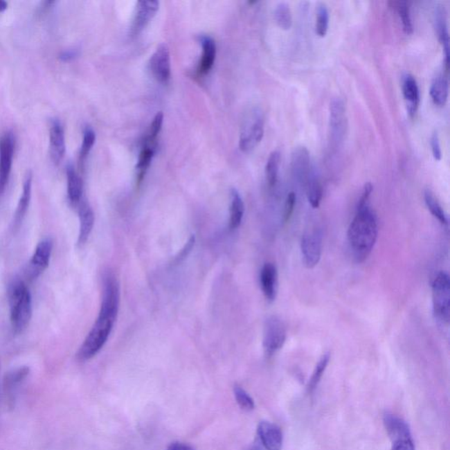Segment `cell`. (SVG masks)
Segmentation results:
<instances>
[{
	"instance_id": "4316f807",
	"label": "cell",
	"mask_w": 450,
	"mask_h": 450,
	"mask_svg": "<svg viewBox=\"0 0 450 450\" xmlns=\"http://www.w3.org/2000/svg\"><path fill=\"white\" fill-rule=\"evenodd\" d=\"M244 212V205L239 192L233 189L231 191V201L230 208V228L231 230L237 229L240 226Z\"/></svg>"
},
{
	"instance_id": "74e56055",
	"label": "cell",
	"mask_w": 450,
	"mask_h": 450,
	"mask_svg": "<svg viewBox=\"0 0 450 450\" xmlns=\"http://www.w3.org/2000/svg\"><path fill=\"white\" fill-rule=\"evenodd\" d=\"M163 122H164V114L163 112L156 113L151 126H150L148 136L145 141L156 143V138H158L159 132H161Z\"/></svg>"
},
{
	"instance_id": "f1b7e54d",
	"label": "cell",
	"mask_w": 450,
	"mask_h": 450,
	"mask_svg": "<svg viewBox=\"0 0 450 450\" xmlns=\"http://www.w3.org/2000/svg\"><path fill=\"white\" fill-rule=\"evenodd\" d=\"M424 198H425L426 206L429 208L430 212H431L433 216L442 224L448 225V219H447L445 212L443 210L442 205L440 204L435 195L430 190H426L425 194H424Z\"/></svg>"
},
{
	"instance_id": "ab89813d",
	"label": "cell",
	"mask_w": 450,
	"mask_h": 450,
	"mask_svg": "<svg viewBox=\"0 0 450 450\" xmlns=\"http://www.w3.org/2000/svg\"><path fill=\"white\" fill-rule=\"evenodd\" d=\"M372 191L373 185L371 184L370 182H368V183L365 184L363 194H361L360 200H359L358 202L357 210H359V208L366 207L367 205H368V199H370L371 194H372Z\"/></svg>"
},
{
	"instance_id": "d590c367",
	"label": "cell",
	"mask_w": 450,
	"mask_h": 450,
	"mask_svg": "<svg viewBox=\"0 0 450 450\" xmlns=\"http://www.w3.org/2000/svg\"><path fill=\"white\" fill-rule=\"evenodd\" d=\"M394 8L397 10L401 21H402L403 29L407 35L413 34V26L411 19L409 6L406 2H394Z\"/></svg>"
},
{
	"instance_id": "44dd1931",
	"label": "cell",
	"mask_w": 450,
	"mask_h": 450,
	"mask_svg": "<svg viewBox=\"0 0 450 450\" xmlns=\"http://www.w3.org/2000/svg\"><path fill=\"white\" fill-rule=\"evenodd\" d=\"M202 47V54L200 63H199L198 73L201 75L207 74L213 66L216 60L217 46L216 42L208 35H202L200 38Z\"/></svg>"
},
{
	"instance_id": "ba28073f",
	"label": "cell",
	"mask_w": 450,
	"mask_h": 450,
	"mask_svg": "<svg viewBox=\"0 0 450 450\" xmlns=\"http://www.w3.org/2000/svg\"><path fill=\"white\" fill-rule=\"evenodd\" d=\"M15 149L14 133L6 132L0 136V197L4 194L11 174Z\"/></svg>"
},
{
	"instance_id": "5b68a950",
	"label": "cell",
	"mask_w": 450,
	"mask_h": 450,
	"mask_svg": "<svg viewBox=\"0 0 450 450\" xmlns=\"http://www.w3.org/2000/svg\"><path fill=\"white\" fill-rule=\"evenodd\" d=\"M264 136V117L259 110H254L244 122L241 129L240 148L244 152L253 151Z\"/></svg>"
},
{
	"instance_id": "f35d334b",
	"label": "cell",
	"mask_w": 450,
	"mask_h": 450,
	"mask_svg": "<svg viewBox=\"0 0 450 450\" xmlns=\"http://www.w3.org/2000/svg\"><path fill=\"white\" fill-rule=\"evenodd\" d=\"M296 194L289 193L288 197H287L285 208V222H289L290 217H291L293 212H294L295 205H296Z\"/></svg>"
},
{
	"instance_id": "4dcf8cb0",
	"label": "cell",
	"mask_w": 450,
	"mask_h": 450,
	"mask_svg": "<svg viewBox=\"0 0 450 450\" xmlns=\"http://www.w3.org/2000/svg\"><path fill=\"white\" fill-rule=\"evenodd\" d=\"M390 438L393 442L391 450H415L410 429L390 435Z\"/></svg>"
},
{
	"instance_id": "5bb4252c",
	"label": "cell",
	"mask_w": 450,
	"mask_h": 450,
	"mask_svg": "<svg viewBox=\"0 0 450 450\" xmlns=\"http://www.w3.org/2000/svg\"><path fill=\"white\" fill-rule=\"evenodd\" d=\"M159 2L158 1H138L136 4L135 17H134L132 34L138 35L158 12Z\"/></svg>"
},
{
	"instance_id": "603a6c76",
	"label": "cell",
	"mask_w": 450,
	"mask_h": 450,
	"mask_svg": "<svg viewBox=\"0 0 450 450\" xmlns=\"http://www.w3.org/2000/svg\"><path fill=\"white\" fill-rule=\"evenodd\" d=\"M345 113L343 101L341 99L332 100L330 107V126L336 138H340L341 136L343 135L345 122Z\"/></svg>"
},
{
	"instance_id": "277c9868",
	"label": "cell",
	"mask_w": 450,
	"mask_h": 450,
	"mask_svg": "<svg viewBox=\"0 0 450 450\" xmlns=\"http://www.w3.org/2000/svg\"><path fill=\"white\" fill-rule=\"evenodd\" d=\"M432 288L433 314L440 325L448 326L450 318V280L448 273H438Z\"/></svg>"
},
{
	"instance_id": "e0dca14e",
	"label": "cell",
	"mask_w": 450,
	"mask_h": 450,
	"mask_svg": "<svg viewBox=\"0 0 450 450\" xmlns=\"http://www.w3.org/2000/svg\"><path fill=\"white\" fill-rule=\"evenodd\" d=\"M29 373H30V368L25 366L16 368L6 375L4 390L9 406L12 407L15 402L16 393H17L19 386L28 377Z\"/></svg>"
},
{
	"instance_id": "d6986e66",
	"label": "cell",
	"mask_w": 450,
	"mask_h": 450,
	"mask_svg": "<svg viewBox=\"0 0 450 450\" xmlns=\"http://www.w3.org/2000/svg\"><path fill=\"white\" fill-rule=\"evenodd\" d=\"M444 6H440L435 8V22L437 35L444 50L447 70L449 65V35L447 15Z\"/></svg>"
},
{
	"instance_id": "484cf974",
	"label": "cell",
	"mask_w": 450,
	"mask_h": 450,
	"mask_svg": "<svg viewBox=\"0 0 450 450\" xmlns=\"http://www.w3.org/2000/svg\"><path fill=\"white\" fill-rule=\"evenodd\" d=\"M156 143L145 141L141 152H140L136 172H138V181H142L151 165L153 156L156 152Z\"/></svg>"
},
{
	"instance_id": "e575fe53",
	"label": "cell",
	"mask_w": 450,
	"mask_h": 450,
	"mask_svg": "<svg viewBox=\"0 0 450 450\" xmlns=\"http://www.w3.org/2000/svg\"><path fill=\"white\" fill-rule=\"evenodd\" d=\"M329 27V12L327 6L321 4L318 6L317 19H316V34L321 37H325L327 34Z\"/></svg>"
},
{
	"instance_id": "60d3db41",
	"label": "cell",
	"mask_w": 450,
	"mask_h": 450,
	"mask_svg": "<svg viewBox=\"0 0 450 450\" xmlns=\"http://www.w3.org/2000/svg\"><path fill=\"white\" fill-rule=\"evenodd\" d=\"M431 147L433 152V156L436 161H441L442 156L441 143H440V139L438 134H433L431 138Z\"/></svg>"
},
{
	"instance_id": "836d02e7",
	"label": "cell",
	"mask_w": 450,
	"mask_h": 450,
	"mask_svg": "<svg viewBox=\"0 0 450 450\" xmlns=\"http://www.w3.org/2000/svg\"><path fill=\"white\" fill-rule=\"evenodd\" d=\"M96 132L90 127H87L84 130L82 145H81L80 152V163L83 165L86 161L87 156L89 155L91 150L93 149L94 143H96Z\"/></svg>"
},
{
	"instance_id": "f546056e",
	"label": "cell",
	"mask_w": 450,
	"mask_h": 450,
	"mask_svg": "<svg viewBox=\"0 0 450 450\" xmlns=\"http://www.w3.org/2000/svg\"><path fill=\"white\" fill-rule=\"evenodd\" d=\"M306 186H307V197L309 204L312 208H318L322 200L321 184L314 176H309Z\"/></svg>"
},
{
	"instance_id": "52a82bcc",
	"label": "cell",
	"mask_w": 450,
	"mask_h": 450,
	"mask_svg": "<svg viewBox=\"0 0 450 450\" xmlns=\"http://www.w3.org/2000/svg\"><path fill=\"white\" fill-rule=\"evenodd\" d=\"M287 332L285 323L276 316L267 319L264 326L263 348L267 357H273L285 345Z\"/></svg>"
},
{
	"instance_id": "83f0119b",
	"label": "cell",
	"mask_w": 450,
	"mask_h": 450,
	"mask_svg": "<svg viewBox=\"0 0 450 450\" xmlns=\"http://www.w3.org/2000/svg\"><path fill=\"white\" fill-rule=\"evenodd\" d=\"M280 164V153L279 151H273L270 153L267 159L265 174L267 185L269 188H273L278 179L279 168Z\"/></svg>"
},
{
	"instance_id": "ee69618b",
	"label": "cell",
	"mask_w": 450,
	"mask_h": 450,
	"mask_svg": "<svg viewBox=\"0 0 450 450\" xmlns=\"http://www.w3.org/2000/svg\"><path fill=\"white\" fill-rule=\"evenodd\" d=\"M195 244V237H192L190 240H189L187 244H186L185 249L181 251V254H179V256L178 257L179 260L183 259V258L187 257L188 254L192 249H193Z\"/></svg>"
},
{
	"instance_id": "cb8c5ba5",
	"label": "cell",
	"mask_w": 450,
	"mask_h": 450,
	"mask_svg": "<svg viewBox=\"0 0 450 450\" xmlns=\"http://www.w3.org/2000/svg\"><path fill=\"white\" fill-rule=\"evenodd\" d=\"M291 165L293 171L298 177L308 181L311 176L309 170V154L305 147H296L292 153Z\"/></svg>"
},
{
	"instance_id": "30bf717a",
	"label": "cell",
	"mask_w": 450,
	"mask_h": 450,
	"mask_svg": "<svg viewBox=\"0 0 450 450\" xmlns=\"http://www.w3.org/2000/svg\"><path fill=\"white\" fill-rule=\"evenodd\" d=\"M150 71L159 82L168 83L171 77L170 48L166 44L159 45L149 62Z\"/></svg>"
},
{
	"instance_id": "8992f818",
	"label": "cell",
	"mask_w": 450,
	"mask_h": 450,
	"mask_svg": "<svg viewBox=\"0 0 450 450\" xmlns=\"http://www.w3.org/2000/svg\"><path fill=\"white\" fill-rule=\"evenodd\" d=\"M120 305V288L116 276L107 273L103 278L102 300L99 317L116 321Z\"/></svg>"
},
{
	"instance_id": "8d00e7d4",
	"label": "cell",
	"mask_w": 450,
	"mask_h": 450,
	"mask_svg": "<svg viewBox=\"0 0 450 450\" xmlns=\"http://www.w3.org/2000/svg\"><path fill=\"white\" fill-rule=\"evenodd\" d=\"M233 393L235 399H236L241 409L246 411V412H251V411L255 408V403H254L253 397L249 395L244 388L236 384L233 388Z\"/></svg>"
},
{
	"instance_id": "ac0fdd59",
	"label": "cell",
	"mask_w": 450,
	"mask_h": 450,
	"mask_svg": "<svg viewBox=\"0 0 450 450\" xmlns=\"http://www.w3.org/2000/svg\"><path fill=\"white\" fill-rule=\"evenodd\" d=\"M33 174L31 172H28L25 176L24 187H22V193L19 198L17 208H16L14 222V230H18L24 222L26 215L28 210L29 204H30L32 197Z\"/></svg>"
},
{
	"instance_id": "7402d4cb",
	"label": "cell",
	"mask_w": 450,
	"mask_h": 450,
	"mask_svg": "<svg viewBox=\"0 0 450 450\" xmlns=\"http://www.w3.org/2000/svg\"><path fill=\"white\" fill-rule=\"evenodd\" d=\"M66 176L68 199L73 206L77 207L83 199V181L71 165L67 166Z\"/></svg>"
},
{
	"instance_id": "1f68e13d",
	"label": "cell",
	"mask_w": 450,
	"mask_h": 450,
	"mask_svg": "<svg viewBox=\"0 0 450 450\" xmlns=\"http://www.w3.org/2000/svg\"><path fill=\"white\" fill-rule=\"evenodd\" d=\"M275 19L277 25L285 30H289L292 26V12L289 6L286 3H280L276 6Z\"/></svg>"
},
{
	"instance_id": "d4e9b609",
	"label": "cell",
	"mask_w": 450,
	"mask_h": 450,
	"mask_svg": "<svg viewBox=\"0 0 450 450\" xmlns=\"http://www.w3.org/2000/svg\"><path fill=\"white\" fill-rule=\"evenodd\" d=\"M430 96L435 105H445L449 98V80L444 74H440L433 80L430 87Z\"/></svg>"
},
{
	"instance_id": "9c48e42d",
	"label": "cell",
	"mask_w": 450,
	"mask_h": 450,
	"mask_svg": "<svg viewBox=\"0 0 450 450\" xmlns=\"http://www.w3.org/2000/svg\"><path fill=\"white\" fill-rule=\"evenodd\" d=\"M283 435L276 424L262 422L257 427V436L251 450H282Z\"/></svg>"
},
{
	"instance_id": "3957f363",
	"label": "cell",
	"mask_w": 450,
	"mask_h": 450,
	"mask_svg": "<svg viewBox=\"0 0 450 450\" xmlns=\"http://www.w3.org/2000/svg\"><path fill=\"white\" fill-rule=\"evenodd\" d=\"M115 322L112 319L98 316L96 324L91 329L78 352V357L80 360H90L102 350L112 332Z\"/></svg>"
},
{
	"instance_id": "b9f144b4",
	"label": "cell",
	"mask_w": 450,
	"mask_h": 450,
	"mask_svg": "<svg viewBox=\"0 0 450 450\" xmlns=\"http://www.w3.org/2000/svg\"><path fill=\"white\" fill-rule=\"evenodd\" d=\"M78 55V51L77 50H67L62 52L60 55V60L62 62H70L73 61Z\"/></svg>"
},
{
	"instance_id": "ffe728a7",
	"label": "cell",
	"mask_w": 450,
	"mask_h": 450,
	"mask_svg": "<svg viewBox=\"0 0 450 450\" xmlns=\"http://www.w3.org/2000/svg\"><path fill=\"white\" fill-rule=\"evenodd\" d=\"M403 96L406 102L407 111L411 116H415L420 104L418 83L412 75H406L403 81Z\"/></svg>"
},
{
	"instance_id": "d6a6232c",
	"label": "cell",
	"mask_w": 450,
	"mask_h": 450,
	"mask_svg": "<svg viewBox=\"0 0 450 450\" xmlns=\"http://www.w3.org/2000/svg\"><path fill=\"white\" fill-rule=\"evenodd\" d=\"M331 355L330 353H325L322 355L321 360L318 361L314 371L311 378V380L309 381L308 384V390L313 391L316 389V387L318 386L319 381H321L323 375H324L326 368L329 361H330Z\"/></svg>"
},
{
	"instance_id": "7c38bea8",
	"label": "cell",
	"mask_w": 450,
	"mask_h": 450,
	"mask_svg": "<svg viewBox=\"0 0 450 450\" xmlns=\"http://www.w3.org/2000/svg\"><path fill=\"white\" fill-rule=\"evenodd\" d=\"M52 249H53V241L50 237L41 241L37 244L29 263L30 264L29 275L32 278L41 275L47 269L50 264Z\"/></svg>"
},
{
	"instance_id": "4fadbf2b",
	"label": "cell",
	"mask_w": 450,
	"mask_h": 450,
	"mask_svg": "<svg viewBox=\"0 0 450 450\" xmlns=\"http://www.w3.org/2000/svg\"><path fill=\"white\" fill-rule=\"evenodd\" d=\"M66 152L63 125L60 120H51L50 126V153L55 165H60Z\"/></svg>"
},
{
	"instance_id": "9a60e30c",
	"label": "cell",
	"mask_w": 450,
	"mask_h": 450,
	"mask_svg": "<svg viewBox=\"0 0 450 450\" xmlns=\"http://www.w3.org/2000/svg\"><path fill=\"white\" fill-rule=\"evenodd\" d=\"M260 286L267 301H275L278 289V273L273 264L266 263L263 266L260 272Z\"/></svg>"
},
{
	"instance_id": "7a4b0ae2",
	"label": "cell",
	"mask_w": 450,
	"mask_h": 450,
	"mask_svg": "<svg viewBox=\"0 0 450 450\" xmlns=\"http://www.w3.org/2000/svg\"><path fill=\"white\" fill-rule=\"evenodd\" d=\"M8 303L12 330L21 334L32 317V296L24 280L16 279L9 285Z\"/></svg>"
},
{
	"instance_id": "6da1fadb",
	"label": "cell",
	"mask_w": 450,
	"mask_h": 450,
	"mask_svg": "<svg viewBox=\"0 0 450 450\" xmlns=\"http://www.w3.org/2000/svg\"><path fill=\"white\" fill-rule=\"evenodd\" d=\"M378 221L376 212L368 205L359 208L348 231V244L357 262L367 259L377 243Z\"/></svg>"
},
{
	"instance_id": "7bdbcfd3",
	"label": "cell",
	"mask_w": 450,
	"mask_h": 450,
	"mask_svg": "<svg viewBox=\"0 0 450 450\" xmlns=\"http://www.w3.org/2000/svg\"><path fill=\"white\" fill-rule=\"evenodd\" d=\"M166 450H195L193 446L183 442H174L168 446Z\"/></svg>"
},
{
	"instance_id": "2e32d148",
	"label": "cell",
	"mask_w": 450,
	"mask_h": 450,
	"mask_svg": "<svg viewBox=\"0 0 450 450\" xmlns=\"http://www.w3.org/2000/svg\"><path fill=\"white\" fill-rule=\"evenodd\" d=\"M78 217H80V233L78 244L82 246L87 243L92 233L94 224V214L89 204L82 199L78 205Z\"/></svg>"
},
{
	"instance_id": "f6af8a7d",
	"label": "cell",
	"mask_w": 450,
	"mask_h": 450,
	"mask_svg": "<svg viewBox=\"0 0 450 450\" xmlns=\"http://www.w3.org/2000/svg\"><path fill=\"white\" fill-rule=\"evenodd\" d=\"M8 3L6 1H2V0H0V12H5L6 9H8Z\"/></svg>"
},
{
	"instance_id": "8fae6325",
	"label": "cell",
	"mask_w": 450,
	"mask_h": 450,
	"mask_svg": "<svg viewBox=\"0 0 450 450\" xmlns=\"http://www.w3.org/2000/svg\"><path fill=\"white\" fill-rule=\"evenodd\" d=\"M303 263L307 269H314L321 262L322 255V237L318 231H309L303 234L301 240Z\"/></svg>"
}]
</instances>
